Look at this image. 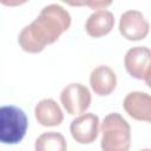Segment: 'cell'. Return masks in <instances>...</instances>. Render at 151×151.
<instances>
[{
  "label": "cell",
  "mask_w": 151,
  "mask_h": 151,
  "mask_svg": "<svg viewBox=\"0 0 151 151\" xmlns=\"http://www.w3.org/2000/svg\"><path fill=\"white\" fill-rule=\"evenodd\" d=\"M71 26L70 13L60 5L45 6L33 22L25 26L18 37L20 47L27 53H40L55 42Z\"/></svg>",
  "instance_id": "obj_1"
},
{
  "label": "cell",
  "mask_w": 151,
  "mask_h": 151,
  "mask_svg": "<svg viewBox=\"0 0 151 151\" xmlns=\"http://www.w3.org/2000/svg\"><path fill=\"white\" fill-rule=\"evenodd\" d=\"M101 151H129L131 129L129 123L117 112L109 113L100 126Z\"/></svg>",
  "instance_id": "obj_2"
},
{
  "label": "cell",
  "mask_w": 151,
  "mask_h": 151,
  "mask_svg": "<svg viewBox=\"0 0 151 151\" xmlns=\"http://www.w3.org/2000/svg\"><path fill=\"white\" fill-rule=\"evenodd\" d=\"M28 120L26 113L14 105L0 106V143L19 144L27 131Z\"/></svg>",
  "instance_id": "obj_3"
},
{
  "label": "cell",
  "mask_w": 151,
  "mask_h": 151,
  "mask_svg": "<svg viewBox=\"0 0 151 151\" xmlns=\"http://www.w3.org/2000/svg\"><path fill=\"white\" fill-rule=\"evenodd\" d=\"M124 66L131 77L144 80L146 85L150 86L151 52L149 47L136 46L130 48L124 57Z\"/></svg>",
  "instance_id": "obj_4"
},
{
  "label": "cell",
  "mask_w": 151,
  "mask_h": 151,
  "mask_svg": "<svg viewBox=\"0 0 151 151\" xmlns=\"http://www.w3.org/2000/svg\"><path fill=\"white\" fill-rule=\"evenodd\" d=\"M91 99L90 90L80 83L68 84L60 93V101L68 114L84 113L90 107Z\"/></svg>",
  "instance_id": "obj_5"
},
{
  "label": "cell",
  "mask_w": 151,
  "mask_h": 151,
  "mask_svg": "<svg viewBox=\"0 0 151 151\" xmlns=\"http://www.w3.org/2000/svg\"><path fill=\"white\" fill-rule=\"evenodd\" d=\"M150 25L142 12L136 9L126 11L122 14L119 20V32L120 34L130 40L138 41L146 38L149 34Z\"/></svg>",
  "instance_id": "obj_6"
},
{
  "label": "cell",
  "mask_w": 151,
  "mask_h": 151,
  "mask_svg": "<svg viewBox=\"0 0 151 151\" xmlns=\"http://www.w3.org/2000/svg\"><path fill=\"white\" fill-rule=\"evenodd\" d=\"M70 132L79 144H91L99 134V118L94 113H84L71 122Z\"/></svg>",
  "instance_id": "obj_7"
},
{
  "label": "cell",
  "mask_w": 151,
  "mask_h": 151,
  "mask_svg": "<svg viewBox=\"0 0 151 151\" xmlns=\"http://www.w3.org/2000/svg\"><path fill=\"white\" fill-rule=\"evenodd\" d=\"M123 107L131 118L139 122H151V97L149 93L130 92L123 101Z\"/></svg>",
  "instance_id": "obj_8"
},
{
  "label": "cell",
  "mask_w": 151,
  "mask_h": 151,
  "mask_svg": "<svg viewBox=\"0 0 151 151\" xmlns=\"http://www.w3.org/2000/svg\"><path fill=\"white\" fill-rule=\"evenodd\" d=\"M90 85L92 91L100 97L111 94L117 85V76L112 68L105 65L97 66L90 74Z\"/></svg>",
  "instance_id": "obj_9"
},
{
  "label": "cell",
  "mask_w": 151,
  "mask_h": 151,
  "mask_svg": "<svg viewBox=\"0 0 151 151\" xmlns=\"http://www.w3.org/2000/svg\"><path fill=\"white\" fill-rule=\"evenodd\" d=\"M35 119L42 126H58L64 120V113L55 100L46 98L40 100L34 109Z\"/></svg>",
  "instance_id": "obj_10"
},
{
  "label": "cell",
  "mask_w": 151,
  "mask_h": 151,
  "mask_svg": "<svg viewBox=\"0 0 151 151\" xmlns=\"http://www.w3.org/2000/svg\"><path fill=\"white\" fill-rule=\"evenodd\" d=\"M114 25V17L110 11L99 9L93 12L86 20L85 31L91 38H101L111 32Z\"/></svg>",
  "instance_id": "obj_11"
},
{
  "label": "cell",
  "mask_w": 151,
  "mask_h": 151,
  "mask_svg": "<svg viewBox=\"0 0 151 151\" xmlns=\"http://www.w3.org/2000/svg\"><path fill=\"white\" fill-rule=\"evenodd\" d=\"M35 151H67L65 137L59 132H45L40 134L34 144Z\"/></svg>",
  "instance_id": "obj_12"
},
{
  "label": "cell",
  "mask_w": 151,
  "mask_h": 151,
  "mask_svg": "<svg viewBox=\"0 0 151 151\" xmlns=\"http://www.w3.org/2000/svg\"><path fill=\"white\" fill-rule=\"evenodd\" d=\"M70 5L72 6H90L94 9H104L105 7L111 5V1H87V2H70Z\"/></svg>",
  "instance_id": "obj_13"
},
{
  "label": "cell",
  "mask_w": 151,
  "mask_h": 151,
  "mask_svg": "<svg viewBox=\"0 0 151 151\" xmlns=\"http://www.w3.org/2000/svg\"><path fill=\"white\" fill-rule=\"evenodd\" d=\"M139 151H151L150 149H143V150H139Z\"/></svg>",
  "instance_id": "obj_14"
}]
</instances>
